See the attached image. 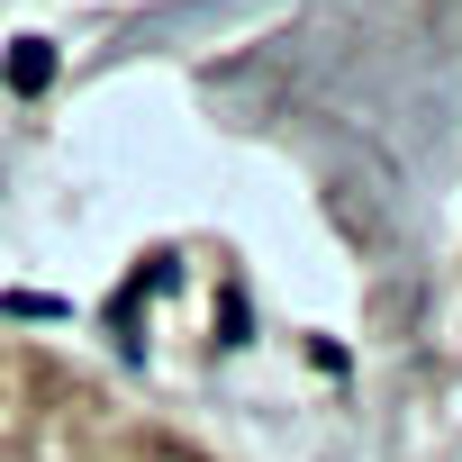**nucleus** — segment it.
I'll use <instances>...</instances> for the list:
<instances>
[{
	"instance_id": "f257e3e1",
	"label": "nucleus",
	"mask_w": 462,
	"mask_h": 462,
	"mask_svg": "<svg viewBox=\"0 0 462 462\" xmlns=\"http://www.w3.org/2000/svg\"><path fill=\"white\" fill-rule=\"evenodd\" d=\"M46 73H55V55H46V46H28V55L10 64V82H46Z\"/></svg>"
}]
</instances>
